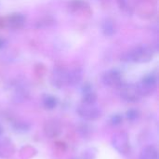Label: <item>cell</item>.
<instances>
[{
	"label": "cell",
	"instance_id": "3",
	"mask_svg": "<svg viewBox=\"0 0 159 159\" xmlns=\"http://www.w3.org/2000/svg\"><path fill=\"white\" fill-rule=\"evenodd\" d=\"M81 118L86 121H95L102 116V110L96 104L81 103L76 110Z\"/></svg>",
	"mask_w": 159,
	"mask_h": 159
},
{
	"label": "cell",
	"instance_id": "7",
	"mask_svg": "<svg viewBox=\"0 0 159 159\" xmlns=\"http://www.w3.org/2000/svg\"><path fill=\"white\" fill-rule=\"evenodd\" d=\"M51 84L53 87L57 89H62L66 86L67 84V70L61 67H56L53 69L52 74H51Z\"/></svg>",
	"mask_w": 159,
	"mask_h": 159
},
{
	"label": "cell",
	"instance_id": "18",
	"mask_svg": "<svg viewBox=\"0 0 159 159\" xmlns=\"http://www.w3.org/2000/svg\"><path fill=\"white\" fill-rule=\"evenodd\" d=\"M117 3H118V6L120 7V9L126 13L127 15H131L132 12H133V9L130 6V4L129 3L128 0H117Z\"/></svg>",
	"mask_w": 159,
	"mask_h": 159
},
{
	"label": "cell",
	"instance_id": "15",
	"mask_svg": "<svg viewBox=\"0 0 159 159\" xmlns=\"http://www.w3.org/2000/svg\"><path fill=\"white\" fill-rule=\"evenodd\" d=\"M28 92L26 88L23 85H19L16 89H15V93H14V100L16 102H23L26 99Z\"/></svg>",
	"mask_w": 159,
	"mask_h": 159
},
{
	"label": "cell",
	"instance_id": "11",
	"mask_svg": "<svg viewBox=\"0 0 159 159\" xmlns=\"http://www.w3.org/2000/svg\"><path fill=\"white\" fill-rule=\"evenodd\" d=\"M82 102L86 104H95L97 102V94L92 90V86L86 83L82 88Z\"/></svg>",
	"mask_w": 159,
	"mask_h": 159
},
{
	"label": "cell",
	"instance_id": "14",
	"mask_svg": "<svg viewBox=\"0 0 159 159\" xmlns=\"http://www.w3.org/2000/svg\"><path fill=\"white\" fill-rule=\"evenodd\" d=\"M140 159H158V153L155 146H145L140 155Z\"/></svg>",
	"mask_w": 159,
	"mask_h": 159
},
{
	"label": "cell",
	"instance_id": "23",
	"mask_svg": "<svg viewBox=\"0 0 159 159\" xmlns=\"http://www.w3.org/2000/svg\"><path fill=\"white\" fill-rule=\"evenodd\" d=\"M4 45H5V40L2 39V38H0V49L4 47Z\"/></svg>",
	"mask_w": 159,
	"mask_h": 159
},
{
	"label": "cell",
	"instance_id": "22",
	"mask_svg": "<svg viewBox=\"0 0 159 159\" xmlns=\"http://www.w3.org/2000/svg\"><path fill=\"white\" fill-rule=\"evenodd\" d=\"M80 133L82 134L83 137H88L89 135H90L91 131H90V127L89 125H82L79 129Z\"/></svg>",
	"mask_w": 159,
	"mask_h": 159
},
{
	"label": "cell",
	"instance_id": "12",
	"mask_svg": "<svg viewBox=\"0 0 159 159\" xmlns=\"http://www.w3.org/2000/svg\"><path fill=\"white\" fill-rule=\"evenodd\" d=\"M83 78V71L81 68L75 67L71 70H67V84L68 86L78 85Z\"/></svg>",
	"mask_w": 159,
	"mask_h": 159
},
{
	"label": "cell",
	"instance_id": "4",
	"mask_svg": "<svg viewBox=\"0 0 159 159\" xmlns=\"http://www.w3.org/2000/svg\"><path fill=\"white\" fill-rule=\"evenodd\" d=\"M119 95L120 97L129 102H135L140 100L142 97L137 85L134 84H122L119 88Z\"/></svg>",
	"mask_w": 159,
	"mask_h": 159
},
{
	"label": "cell",
	"instance_id": "16",
	"mask_svg": "<svg viewBox=\"0 0 159 159\" xmlns=\"http://www.w3.org/2000/svg\"><path fill=\"white\" fill-rule=\"evenodd\" d=\"M57 99L51 95H47L43 99V105L48 110H53L57 106Z\"/></svg>",
	"mask_w": 159,
	"mask_h": 159
},
{
	"label": "cell",
	"instance_id": "2",
	"mask_svg": "<svg viewBox=\"0 0 159 159\" xmlns=\"http://www.w3.org/2000/svg\"><path fill=\"white\" fill-rule=\"evenodd\" d=\"M157 87V76L154 74H149L145 75L138 84L137 88L141 96H150L152 95Z\"/></svg>",
	"mask_w": 159,
	"mask_h": 159
},
{
	"label": "cell",
	"instance_id": "8",
	"mask_svg": "<svg viewBox=\"0 0 159 159\" xmlns=\"http://www.w3.org/2000/svg\"><path fill=\"white\" fill-rule=\"evenodd\" d=\"M15 152L13 143L7 137L0 136V158H9Z\"/></svg>",
	"mask_w": 159,
	"mask_h": 159
},
{
	"label": "cell",
	"instance_id": "10",
	"mask_svg": "<svg viewBox=\"0 0 159 159\" xmlns=\"http://www.w3.org/2000/svg\"><path fill=\"white\" fill-rule=\"evenodd\" d=\"M25 23V17L20 13H14L9 15L6 20V24L9 29H20Z\"/></svg>",
	"mask_w": 159,
	"mask_h": 159
},
{
	"label": "cell",
	"instance_id": "20",
	"mask_svg": "<svg viewBox=\"0 0 159 159\" xmlns=\"http://www.w3.org/2000/svg\"><path fill=\"white\" fill-rule=\"evenodd\" d=\"M139 116H140V113H139V111L136 110V109H130V110H129V111L127 112V114H126L127 118H128L129 120H131V121L136 120V119L139 117Z\"/></svg>",
	"mask_w": 159,
	"mask_h": 159
},
{
	"label": "cell",
	"instance_id": "9",
	"mask_svg": "<svg viewBox=\"0 0 159 159\" xmlns=\"http://www.w3.org/2000/svg\"><path fill=\"white\" fill-rule=\"evenodd\" d=\"M61 130H62V129H61V124L54 119L47 121L45 126H44L45 134L49 138L58 137L61 133Z\"/></svg>",
	"mask_w": 159,
	"mask_h": 159
},
{
	"label": "cell",
	"instance_id": "5",
	"mask_svg": "<svg viewBox=\"0 0 159 159\" xmlns=\"http://www.w3.org/2000/svg\"><path fill=\"white\" fill-rule=\"evenodd\" d=\"M112 144L120 154L127 155L130 151L129 139L128 134L125 132H117L114 134L112 137Z\"/></svg>",
	"mask_w": 159,
	"mask_h": 159
},
{
	"label": "cell",
	"instance_id": "13",
	"mask_svg": "<svg viewBox=\"0 0 159 159\" xmlns=\"http://www.w3.org/2000/svg\"><path fill=\"white\" fill-rule=\"evenodd\" d=\"M102 31L105 36H113L116 32V22L111 19L105 20L102 24Z\"/></svg>",
	"mask_w": 159,
	"mask_h": 159
},
{
	"label": "cell",
	"instance_id": "1",
	"mask_svg": "<svg viewBox=\"0 0 159 159\" xmlns=\"http://www.w3.org/2000/svg\"><path fill=\"white\" fill-rule=\"evenodd\" d=\"M154 57V50L151 47L147 45H140L129 51H128L124 58L125 61L137 62V63H144L150 61Z\"/></svg>",
	"mask_w": 159,
	"mask_h": 159
},
{
	"label": "cell",
	"instance_id": "21",
	"mask_svg": "<svg viewBox=\"0 0 159 159\" xmlns=\"http://www.w3.org/2000/svg\"><path fill=\"white\" fill-rule=\"evenodd\" d=\"M123 121V117H122V116L121 115H114L112 117H111V119H110V122H111V124L113 125V126H117V125H119L121 122Z\"/></svg>",
	"mask_w": 159,
	"mask_h": 159
},
{
	"label": "cell",
	"instance_id": "24",
	"mask_svg": "<svg viewBox=\"0 0 159 159\" xmlns=\"http://www.w3.org/2000/svg\"><path fill=\"white\" fill-rule=\"evenodd\" d=\"M2 132H3V128H2L1 125H0V136H1V134H2Z\"/></svg>",
	"mask_w": 159,
	"mask_h": 159
},
{
	"label": "cell",
	"instance_id": "19",
	"mask_svg": "<svg viewBox=\"0 0 159 159\" xmlns=\"http://www.w3.org/2000/svg\"><path fill=\"white\" fill-rule=\"evenodd\" d=\"M97 156V151L94 148H89L85 150L81 156V159H95Z\"/></svg>",
	"mask_w": 159,
	"mask_h": 159
},
{
	"label": "cell",
	"instance_id": "17",
	"mask_svg": "<svg viewBox=\"0 0 159 159\" xmlns=\"http://www.w3.org/2000/svg\"><path fill=\"white\" fill-rule=\"evenodd\" d=\"M31 126L24 122V121H16L15 123H13V129L16 132H19V133H24V132H27L29 131Z\"/></svg>",
	"mask_w": 159,
	"mask_h": 159
},
{
	"label": "cell",
	"instance_id": "6",
	"mask_svg": "<svg viewBox=\"0 0 159 159\" xmlns=\"http://www.w3.org/2000/svg\"><path fill=\"white\" fill-rule=\"evenodd\" d=\"M102 79L103 84L110 88L118 89L123 84L122 75L117 70H110V71L104 73Z\"/></svg>",
	"mask_w": 159,
	"mask_h": 159
}]
</instances>
